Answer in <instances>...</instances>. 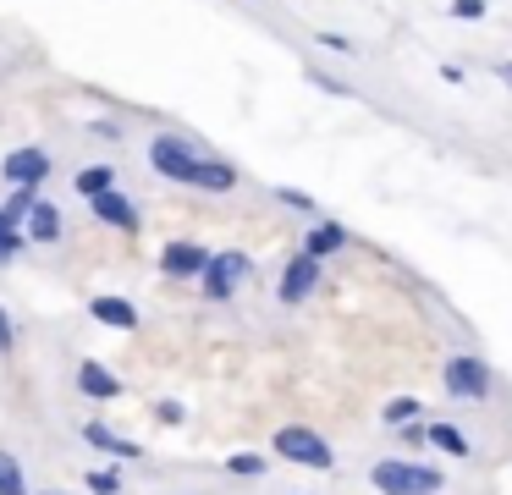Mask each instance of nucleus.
Returning <instances> with one entry per match:
<instances>
[{
	"label": "nucleus",
	"mask_w": 512,
	"mask_h": 495,
	"mask_svg": "<svg viewBox=\"0 0 512 495\" xmlns=\"http://www.w3.org/2000/svg\"><path fill=\"white\" fill-rule=\"evenodd\" d=\"M61 231H67V220H61V209L50 204V198H34V209L23 215V237L28 242H61Z\"/></svg>",
	"instance_id": "obj_10"
},
{
	"label": "nucleus",
	"mask_w": 512,
	"mask_h": 495,
	"mask_svg": "<svg viewBox=\"0 0 512 495\" xmlns=\"http://www.w3.org/2000/svg\"><path fill=\"white\" fill-rule=\"evenodd\" d=\"M441 385L457 396V402H485L490 396V369L485 358H474V352H457V358L441 363Z\"/></svg>",
	"instance_id": "obj_5"
},
{
	"label": "nucleus",
	"mask_w": 512,
	"mask_h": 495,
	"mask_svg": "<svg viewBox=\"0 0 512 495\" xmlns=\"http://www.w3.org/2000/svg\"><path fill=\"white\" fill-rule=\"evenodd\" d=\"M105 187H116V176H111V165H83L78 176H72V193H83V198H94V193H105Z\"/></svg>",
	"instance_id": "obj_19"
},
{
	"label": "nucleus",
	"mask_w": 512,
	"mask_h": 495,
	"mask_svg": "<svg viewBox=\"0 0 512 495\" xmlns=\"http://www.w3.org/2000/svg\"><path fill=\"white\" fill-rule=\"evenodd\" d=\"M276 198H281L287 209H298V215L314 220V198H309V193H298V187H276Z\"/></svg>",
	"instance_id": "obj_24"
},
{
	"label": "nucleus",
	"mask_w": 512,
	"mask_h": 495,
	"mask_svg": "<svg viewBox=\"0 0 512 495\" xmlns=\"http://www.w3.org/2000/svg\"><path fill=\"white\" fill-rule=\"evenodd\" d=\"M83 440H89L94 451H105V457H116V462H133V457H144V446H138V440H122L111 424H100V418H94V424H83Z\"/></svg>",
	"instance_id": "obj_12"
},
{
	"label": "nucleus",
	"mask_w": 512,
	"mask_h": 495,
	"mask_svg": "<svg viewBox=\"0 0 512 495\" xmlns=\"http://www.w3.org/2000/svg\"><path fill=\"white\" fill-rule=\"evenodd\" d=\"M314 286H320V259H309V253H298V259L287 264V270H281V286H276V297L287 308H298L303 297L314 292Z\"/></svg>",
	"instance_id": "obj_7"
},
{
	"label": "nucleus",
	"mask_w": 512,
	"mask_h": 495,
	"mask_svg": "<svg viewBox=\"0 0 512 495\" xmlns=\"http://www.w3.org/2000/svg\"><path fill=\"white\" fill-rule=\"evenodd\" d=\"M309 77H314V83H320V88H325V94H347V83H336V77H331V72H309Z\"/></svg>",
	"instance_id": "obj_29"
},
{
	"label": "nucleus",
	"mask_w": 512,
	"mask_h": 495,
	"mask_svg": "<svg viewBox=\"0 0 512 495\" xmlns=\"http://www.w3.org/2000/svg\"><path fill=\"white\" fill-rule=\"evenodd\" d=\"M45 495H67V490H45Z\"/></svg>",
	"instance_id": "obj_30"
},
{
	"label": "nucleus",
	"mask_w": 512,
	"mask_h": 495,
	"mask_svg": "<svg viewBox=\"0 0 512 495\" xmlns=\"http://www.w3.org/2000/svg\"><path fill=\"white\" fill-rule=\"evenodd\" d=\"M23 248H28V237H23V220L0 215V270H6V264H12Z\"/></svg>",
	"instance_id": "obj_18"
},
{
	"label": "nucleus",
	"mask_w": 512,
	"mask_h": 495,
	"mask_svg": "<svg viewBox=\"0 0 512 495\" xmlns=\"http://www.w3.org/2000/svg\"><path fill=\"white\" fill-rule=\"evenodd\" d=\"M452 17H463V22H479V17H485V0H452Z\"/></svg>",
	"instance_id": "obj_26"
},
{
	"label": "nucleus",
	"mask_w": 512,
	"mask_h": 495,
	"mask_svg": "<svg viewBox=\"0 0 512 495\" xmlns=\"http://www.w3.org/2000/svg\"><path fill=\"white\" fill-rule=\"evenodd\" d=\"M369 484L380 495H441V468H424V462H408V457H380L369 468Z\"/></svg>",
	"instance_id": "obj_1"
},
{
	"label": "nucleus",
	"mask_w": 512,
	"mask_h": 495,
	"mask_svg": "<svg viewBox=\"0 0 512 495\" xmlns=\"http://www.w3.org/2000/svg\"><path fill=\"white\" fill-rule=\"evenodd\" d=\"M270 451H276L281 462H298V468H314V473H331L336 468L331 440H325L320 429H309V424H281L276 440H270Z\"/></svg>",
	"instance_id": "obj_2"
},
{
	"label": "nucleus",
	"mask_w": 512,
	"mask_h": 495,
	"mask_svg": "<svg viewBox=\"0 0 512 495\" xmlns=\"http://www.w3.org/2000/svg\"><path fill=\"white\" fill-rule=\"evenodd\" d=\"M0 495H28V479H23V462L12 451H0Z\"/></svg>",
	"instance_id": "obj_20"
},
{
	"label": "nucleus",
	"mask_w": 512,
	"mask_h": 495,
	"mask_svg": "<svg viewBox=\"0 0 512 495\" xmlns=\"http://www.w3.org/2000/svg\"><path fill=\"white\" fill-rule=\"evenodd\" d=\"M265 468H270V457H259V451H232L226 457V473H237V479H259Z\"/></svg>",
	"instance_id": "obj_21"
},
{
	"label": "nucleus",
	"mask_w": 512,
	"mask_h": 495,
	"mask_svg": "<svg viewBox=\"0 0 512 495\" xmlns=\"http://www.w3.org/2000/svg\"><path fill=\"white\" fill-rule=\"evenodd\" d=\"M17 347V330H12V314H6V308H0V358H6V352Z\"/></svg>",
	"instance_id": "obj_27"
},
{
	"label": "nucleus",
	"mask_w": 512,
	"mask_h": 495,
	"mask_svg": "<svg viewBox=\"0 0 512 495\" xmlns=\"http://www.w3.org/2000/svg\"><path fill=\"white\" fill-rule=\"evenodd\" d=\"M0 176H6L12 187H45V176H50V154H45V149H34V143H28V149H12L6 160H0Z\"/></svg>",
	"instance_id": "obj_6"
},
{
	"label": "nucleus",
	"mask_w": 512,
	"mask_h": 495,
	"mask_svg": "<svg viewBox=\"0 0 512 495\" xmlns=\"http://www.w3.org/2000/svg\"><path fill=\"white\" fill-rule=\"evenodd\" d=\"M380 418H386L391 429H408V424H419V418H424V402H419V396H391V402L380 407Z\"/></svg>",
	"instance_id": "obj_17"
},
{
	"label": "nucleus",
	"mask_w": 512,
	"mask_h": 495,
	"mask_svg": "<svg viewBox=\"0 0 512 495\" xmlns=\"http://www.w3.org/2000/svg\"><path fill=\"white\" fill-rule=\"evenodd\" d=\"M182 418H188L182 402H155V424H182Z\"/></svg>",
	"instance_id": "obj_25"
},
{
	"label": "nucleus",
	"mask_w": 512,
	"mask_h": 495,
	"mask_svg": "<svg viewBox=\"0 0 512 495\" xmlns=\"http://www.w3.org/2000/svg\"><path fill=\"white\" fill-rule=\"evenodd\" d=\"M116 490H122L116 468H94V473H89V495H116Z\"/></svg>",
	"instance_id": "obj_23"
},
{
	"label": "nucleus",
	"mask_w": 512,
	"mask_h": 495,
	"mask_svg": "<svg viewBox=\"0 0 512 495\" xmlns=\"http://www.w3.org/2000/svg\"><path fill=\"white\" fill-rule=\"evenodd\" d=\"M424 440H430L435 451H446V457H468V435L457 424H446V418H435V424H424Z\"/></svg>",
	"instance_id": "obj_16"
},
{
	"label": "nucleus",
	"mask_w": 512,
	"mask_h": 495,
	"mask_svg": "<svg viewBox=\"0 0 512 495\" xmlns=\"http://www.w3.org/2000/svg\"><path fill=\"white\" fill-rule=\"evenodd\" d=\"M78 391L89 396V402H116V396L127 391L122 380H116L111 369H105V363H94V358H83L78 363Z\"/></svg>",
	"instance_id": "obj_11"
},
{
	"label": "nucleus",
	"mask_w": 512,
	"mask_h": 495,
	"mask_svg": "<svg viewBox=\"0 0 512 495\" xmlns=\"http://www.w3.org/2000/svg\"><path fill=\"white\" fill-rule=\"evenodd\" d=\"M188 187H204V193H232L237 187V171L226 160H210V154H204L199 165H193V182Z\"/></svg>",
	"instance_id": "obj_15"
},
{
	"label": "nucleus",
	"mask_w": 512,
	"mask_h": 495,
	"mask_svg": "<svg viewBox=\"0 0 512 495\" xmlns=\"http://www.w3.org/2000/svg\"><path fill=\"white\" fill-rule=\"evenodd\" d=\"M204 264H210V253H204L199 242H166V248H160V270H166L171 281H199Z\"/></svg>",
	"instance_id": "obj_8"
},
{
	"label": "nucleus",
	"mask_w": 512,
	"mask_h": 495,
	"mask_svg": "<svg viewBox=\"0 0 512 495\" xmlns=\"http://www.w3.org/2000/svg\"><path fill=\"white\" fill-rule=\"evenodd\" d=\"M89 209H94V220H105V226L127 231V237L138 231V204H133L127 193H116V187H105V193H94V198H89Z\"/></svg>",
	"instance_id": "obj_9"
},
{
	"label": "nucleus",
	"mask_w": 512,
	"mask_h": 495,
	"mask_svg": "<svg viewBox=\"0 0 512 495\" xmlns=\"http://www.w3.org/2000/svg\"><path fill=\"white\" fill-rule=\"evenodd\" d=\"M34 198H39V187H12V198H6V209H0V215H12V220H23L28 209H34Z\"/></svg>",
	"instance_id": "obj_22"
},
{
	"label": "nucleus",
	"mask_w": 512,
	"mask_h": 495,
	"mask_svg": "<svg viewBox=\"0 0 512 495\" xmlns=\"http://www.w3.org/2000/svg\"><path fill=\"white\" fill-rule=\"evenodd\" d=\"M248 275H254V259H248V253H237V248L210 253V264H204V275H199V292L215 297V303H226V297H232Z\"/></svg>",
	"instance_id": "obj_4"
},
{
	"label": "nucleus",
	"mask_w": 512,
	"mask_h": 495,
	"mask_svg": "<svg viewBox=\"0 0 512 495\" xmlns=\"http://www.w3.org/2000/svg\"><path fill=\"white\" fill-rule=\"evenodd\" d=\"M507 72H512V66H507Z\"/></svg>",
	"instance_id": "obj_31"
},
{
	"label": "nucleus",
	"mask_w": 512,
	"mask_h": 495,
	"mask_svg": "<svg viewBox=\"0 0 512 495\" xmlns=\"http://www.w3.org/2000/svg\"><path fill=\"white\" fill-rule=\"evenodd\" d=\"M347 248V226H336V220H314L309 231H303V253L309 259H331V253Z\"/></svg>",
	"instance_id": "obj_13"
},
{
	"label": "nucleus",
	"mask_w": 512,
	"mask_h": 495,
	"mask_svg": "<svg viewBox=\"0 0 512 495\" xmlns=\"http://www.w3.org/2000/svg\"><path fill=\"white\" fill-rule=\"evenodd\" d=\"M320 44H325V50H336V55L353 50V39H342V33H320Z\"/></svg>",
	"instance_id": "obj_28"
},
{
	"label": "nucleus",
	"mask_w": 512,
	"mask_h": 495,
	"mask_svg": "<svg viewBox=\"0 0 512 495\" xmlns=\"http://www.w3.org/2000/svg\"><path fill=\"white\" fill-rule=\"evenodd\" d=\"M199 160H204V149L193 138H182V132H160V138L149 143V165H155L166 182H177V187L193 182V165Z\"/></svg>",
	"instance_id": "obj_3"
},
{
	"label": "nucleus",
	"mask_w": 512,
	"mask_h": 495,
	"mask_svg": "<svg viewBox=\"0 0 512 495\" xmlns=\"http://www.w3.org/2000/svg\"><path fill=\"white\" fill-rule=\"evenodd\" d=\"M89 314H94V325H105V330H133L138 325V308L127 303V297H111V292L94 297Z\"/></svg>",
	"instance_id": "obj_14"
}]
</instances>
